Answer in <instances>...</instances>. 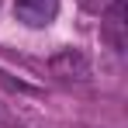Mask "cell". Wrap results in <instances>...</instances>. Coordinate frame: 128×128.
<instances>
[{
    "label": "cell",
    "instance_id": "1",
    "mask_svg": "<svg viewBox=\"0 0 128 128\" xmlns=\"http://www.w3.org/2000/svg\"><path fill=\"white\" fill-rule=\"evenodd\" d=\"M59 0H14V18L28 28H45L56 21Z\"/></svg>",
    "mask_w": 128,
    "mask_h": 128
},
{
    "label": "cell",
    "instance_id": "2",
    "mask_svg": "<svg viewBox=\"0 0 128 128\" xmlns=\"http://www.w3.org/2000/svg\"><path fill=\"white\" fill-rule=\"evenodd\" d=\"M114 4H118V0H80V7H83L86 14H107Z\"/></svg>",
    "mask_w": 128,
    "mask_h": 128
}]
</instances>
